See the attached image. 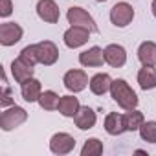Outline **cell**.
<instances>
[{
    "label": "cell",
    "mask_w": 156,
    "mask_h": 156,
    "mask_svg": "<svg viewBox=\"0 0 156 156\" xmlns=\"http://www.w3.org/2000/svg\"><path fill=\"white\" fill-rule=\"evenodd\" d=\"M110 96L112 99L123 108V110H132L138 107V96L136 92L129 87V83L125 79H114L112 87H110Z\"/></svg>",
    "instance_id": "obj_1"
},
{
    "label": "cell",
    "mask_w": 156,
    "mask_h": 156,
    "mask_svg": "<svg viewBox=\"0 0 156 156\" xmlns=\"http://www.w3.org/2000/svg\"><path fill=\"white\" fill-rule=\"evenodd\" d=\"M26 119H28V112L22 107L11 105V107H8L2 114H0V129L9 132V130L20 127Z\"/></svg>",
    "instance_id": "obj_2"
},
{
    "label": "cell",
    "mask_w": 156,
    "mask_h": 156,
    "mask_svg": "<svg viewBox=\"0 0 156 156\" xmlns=\"http://www.w3.org/2000/svg\"><path fill=\"white\" fill-rule=\"evenodd\" d=\"M66 19H68V22H70L72 26H81V28H87V30L92 31V33H98L96 20L92 19V15H90L87 9H83V8H79V6H72V8L68 9V13H66Z\"/></svg>",
    "instance_id": "obj_3"
},
{
    "label": "cell",
    "mask_w": 156,
    "mask_h": 156,
    "mask_svg": "<svg viewBox=\"0 0 156 156\" xmlns=\"http://www.w3.org/2000/svg\"><path fill=\"white\" fill-rule=\"evenodd\" d=\"M62 83H64V88H66V90L77 94V92H83L90 81H88V75H87L85 70L75 68V70H68V72L64 73Z\"/></svg>",
    "instance_id": "obj_4"
},
{
    "label": "cell",
    "mask_w": 156,
    "mask_h": 156,
    "mask_svg": "<svg viewBox=\"0 0 156 156\" xmlns=\"http://www.w3.org/2000/svg\"><path fill=\"white\" fill-rule=\"evenodd\" d=\"M134 19V8L129 2H118L110 9V22L116 28H125Z\"/></svg>",
    "instance_id": "obj_5"
},
{
    "label": "cell",
    "mask_w": 156,
    "mask_h": 156,
    "mask_svg": "<svg viewBox=\"0 0 156 156\" xmlns=\"http://www.w3.org/2000/svg\"><path fill=\"white\" fill-rule=\"evenodd\" d=\"M90 33H92V31H88L87 28H81V26H70V28L64 31L62 41H64V44H66L68 48H72V50H73V48H81L83 44L88 42Z\"/></svg>",
    "instance_id": "obj_6"
},
{
    "label": "cell",
    "mask_w": 156,
    "mask_h": 156,
    "mask_svg": "<svg viewBox=\"0 0 156 156\" xmlns=\"http://www.w3.org/2000/svg\"><path fill=\"white\" fill-rule=\"evenodd\" d=\"M73 147H75V140H73V136H70L68 132H57V134H53L51 140H50V151H51L53 154H59V156L70 154V152L73 151Z\"/></svg>",
    "instance_id": "obj_7"
},
{
    "label": "cell",
    "mask_w": 156,
    "mask_h": 156,
    "mask_svg": "<svg viewBox=\"0 0 156 156\" xmlns=\"http://www.w3.org/2000/svg\"><path fill=\"white\" fill-rule=\"evenodd\" d=\"M24 35V30L17 22H4L0 26V44L2 46H15Z\"/></svg>",
    "instance_id": "obj_8"
},
{
    "label": "cell",
    "mask_w": 156,
    "mask_h": 156,
    "mask_svg": "<svg viewBox=\"0 0 156 156\" xmlns=\"http://www.w3.org/2000/svg\"><path fill=\"white\" fill-rule=\"evenodd\" d=\"M37 55H39V64L51 66L59 59V48L51 41H41L37 42Z\"/></svg>",
    "instance_id": "obj_9"
},
{
    "label": "cell",
    "mask_w": 156,
    "mask_h": 156,
    "mask_svg": "<svg viewBox=\"0 0 156 156\" xmlns=\"http://www.w3.org/2000/svg\"><path fill=\"white\" fill-rule=\"evenodd\" d=\"M37 15L41 20H44L48 24H57L61 19V13H59L55 0H39L37 2Z\"/></svg>",
    "instance_id": "obj_10"
},
{
    "label": "cell",
    "mask_w": 156,
    "mask_h": 156,
    "mask_svg": "<svg viewBox=\"0 0 156 156\" xmlns=\"http://www.w3.org/2000/svg\"><path fill=\"white\" fill-rule=\"evenodd\" d=\"M79 62L87 68H99L105 62V50H101L99 46H92L79 53Z\"/></svg>",
    "instance_id": "obj_11"
},
{
    "label": "cell",
    "mask_w": 156,
    "mask_h": 156,
    "mask_svg": "<svg viewBox=\"0 0 156 156\" xmlns=\"http://www.w3.org/2000/svg\"><path fill=\"white\" fill-rule=\"evenodd\" d=\"M105 62L112 68H121L127 62V50L121 44H108L105 48Z\"/></svg>",
    "instance_id": "obj_12"
},
{
    "label": "cell",
    "mask_w": 156,
    "mask_h": 156,
    "mask_svg": "<svg viewBox=\"0 0 156 156\" xmlns=\"http://www.w3.org/2000/svg\"><path fill=\"white\" fill-rule=\"evenodd\" d=\"M20 94L24 98V101L28 103H35L39 101L41 94H42V87H41V81L35 79V77H30L24 83H20Z\"/></svg>",
    "instance_id": "obj_13"
},
{
    "label": "cell",
    "mask_w": 156,
    "mask_h": 156,
    "mask_svg": "<svg viewBox=\"0 0 156 156\" xmlns=\"http://www.w3.org/2000/svg\"><path fill=\"white\" fill-rule=\"evenodd\" d=\"M112 77L108 75V73H96L92 79H90V83H88V87H90V90H92V94H96V96H105L107 92H110V87H112Z\"/></svg>",
    "instance_id": "obj_14"
},
{
    "label": "cell",
    "mask_w": 156,
    "mask_h": 156,
    "mask_svg": "<svg viewBox=\"0 0 156 156\" xmlns=\"http://www.w3.org/2000/svg\"><path fill=\"white\" fill-rule=\"evenodd\" d=\"M73 121H75V127H77V129H81V130H88V129H92V127L96 125L98 116H96L94 108H90V107H81V108H79V112L75 114Z\"/></svg>",
    "instance_id": "obj_15"
},
{
    "label": "cell",
    "mask_w": 156,
    "mask_h": 156,
    "mask_svg": "<svg viewBox=\"0 0 156 156\" xmlns=\"http://www.w3.org/2000/svg\"><path fill=\"white\" fill-rule=\"evenodd\" d=\"M33 72H35V68L31 64H28L26 61H22L20 57L11 62V73H13V79L17 83H24L26 79L33 77Z\"/></svg>",
    "instance_id": "obj_16"
},
{
    "label": "cell",
    "mask_w": 156,
    "mask_h": 156,
    "mask_svg": "<svg viewBox=\"0 0 156 156\" xmlns=\"http://www.w3.org/2000/svg\"><path fill=\"white\" fill-rule=\"evenodd\" d=\"M81 108V103L75 96H62L59 99V105H57V110L61 116L64 118H75V114L79 112Z\"/></svg>",
    "instance_id": "obj_17"
},
{
    "label": "cell",
    "mask_w": 156,
    "mask_h": 156,
    "mask_svg": "<svg viewBox=\"0 0 156 156\" xmlns=\"http://www.w3.org/2000/svg\"><path fill=\"white\" fill-rule=\"evenodd\" d=\"M105 130H107L110 136H119V134H123V132L127 130V129H125L123 114H118V112L107 114V118H105Z\"/></svg>",
    "instance_id": "obj_18"
},
{
    "label": "cell",
    "mask_w": 156,
    "mask_h": 156,
    "mask_svg": "<svg viewBox=\"0 0 156 156\" xmlns=\"http://www.w3.org/2000/svg\"><path fill=\"white\" fill-rule=\"evenodd\" d=\"M138 85H140L141 90L156 88V68L154 66L143 64V68H140V72H138Z\"/></svg>",
    "instance_id": "obj_19"
},
{
    "label": "cell",
    "mask_w": 156,
    "mask_h": 156,
    "mask_svg": "<svg viewBox=\"0 0 156 156\" xmlns=\"http://www.w3.org/2000/svg\"><path fill=\"white\" fill-rule=\"evenodd\" d=\"M138 59L141 64L154 66L156 64V42H152V41L141 42L138 48Z\"/></svg>",
    "instance_id": "obj_20"
},
{
    "label": "cell",
    "mask_w": 156,
    "mask_h": 156,
    "mask_svg": "<svg viewBox=\"0 0 156 156\" xmlns=\"http://www.w3.org/2000/svg\"><path fill=\"white\" fill-rule=\"evenodd\" d=\"M123 119H125V129H127V130H130V132L140 130V127H141V125H143V121H145L143 112H140V110H136V108L127 110V112L123 114Z\"/></svg>",
    "instance_id": "obj_21"
},
{
    "label": "cell",
    "mask_w": 156,
    "mask_h": 156,
    "mask_svg": "<svg viewBox=\"0 0 156 156\" xmlns=\"http://www.w3.org/2000/svg\"><path fill=\"white\" fill-rule=\"evenodd\" d=\"M59 96L53 92V90H44L39 98V105L41 108L44 110H57V105H59Z\"/></svg>",
    "instance_id": "obj_22"
},
{
    "label": "cell",
    "mask_w": 156,
    "mask_h": 156,
    "mask_svg": "<svg viewBox=\"0 0 156 156\" xmlns=\"http://www.w3.org/2000/svg\"><path fill=\"white\" fill-rule=\"evenodd\" d=\"M99 154H103V141L98 138L87 140L81 149V156H99Z\"/></svg>",
    "instance_id": "obj_23"
},
{
    "label": "cell",
    "mask_w": 156,
    "mask_h": 156,
    "mask_svg": "<svg viewBox=\"0 0 156 156\" xmlns=\"http://www.w3.org/2000/svg\"><path fill=\"white\" fill-rule=\"evenodd\" d=\"M140 138L149 143H156V121H143L140 127Z\"/></svg>",
    "instance_id": "obj_24"
},
{
    "label": "cell",
    "mask_w": 156,
    "mask_h": 156,
    "mask_svg": "<svg viewBox=\"0 0 156 156\" xmlns=\"http://www.w3.org/2000/svg\"><path fill=\"white\" fill-rule=\"evenodd\" d=\"M22 61H26L28 64H31V66H35L37 62H39V55H37V44H30V46H26V48H22V51H20V55H19Z\"/></svg>",
    "instance_id": "obj_25"
},
{
    "label": "cell",
    "mask_w": 156,
    "mask_h": 156,
    "mask_svg": "<svg viewBox=\"0 0 156 156\" xmlns=\"http://www.w3.org/2000/svg\"><path fill=\"white\" fill-rule=\"evenodd\" d=\"M0 98H2V99H0V105H2L4 108L15 105V99H13V94H11V88H9V87H4L2 96H0Z\"/></svg>",
    "instance_id": "obj_26"
},
{
    "label": "cell",
    "mask_w": 156,
    "mask_h": 156,
    "mask_svg": "<svg viewBox=\"0 0 156 156\" xmlns=\"http://www.w3.org/2000/svg\"><path fill=\"white\" fill-rule=\"evenodd\" d=\"M0 2H2V6H0V17L6 19L13 13V2L11 0H0Z\"/></svg>",
    "instance_id": "obj_27"
},
{
    "label": "cell",
    "mask_w": 156,
    "mask_h": 156,
    "mask_svg": "<svg viewBox=\"0 0 156 156\" xmlns=\"http://www.w3.org/2000/svg\"><path fill=\"white\" fill-rule=\"evenodd\" d=\"M151 9H152V15L156 17V0H152V4H151Z\"/></svg>",
    "instance_id": "obj_28"
},
{
    "label": "cell",
    "mask_w": 156,
    "mask_h": 156,
    "mask_svg": "<svg viewBox=\"0 0 156 156\" xmlns=\"http://www.w3.org/2000/svg\"><path fill=\"white\" fill-rule=\"evenodd\" d=\"M96 2H107V0H96Z\"/></svg>",
    "instance_id": "obj_29"
}]
</instances>
